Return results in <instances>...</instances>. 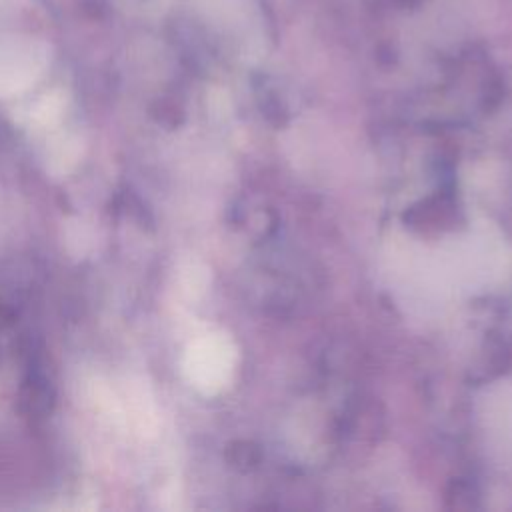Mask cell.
<instances>
[{
  "mask_svg": "<svg viewBox=\"0 0 512 512\" xmlns=\"http://www.w3.org/2000/svg\"><path fill=\"white\" fill-rule=\"evenodd\" d=\"M56 404V392L50 380L40 372H30L20 382L16 394V408L28 420L48 418Z\"/></svg>",
  "mask_w": 512,
  "mask_h": 512,
  "instance_id": "1",
  "label": "cell"
}]
</instances>
